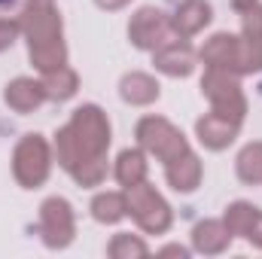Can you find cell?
Wrapping results in <instances>:
<instances>
[{"label":"cell","instance_id":"d4e9b609","mask_svg":"<svg viewBox=\"0 0 262 259\" xmlns=\"http://www.w3.org/2000/svg\"><path fill=\"white\" fill-rule=\"evenodd\" d=\"M101 6H107V9H119V6H125L128 0H98Z\"/></svg>","mask_w":262,"mask_h":259},{"label":"cell","instance_id":"4316f807","mask_svg":"<svg viewBox=\"0 0 262 259\" xmlns=\"http://www.w3.org/2000/svg\"><path fill=\"white\" fill-rule=\"evenodd\" d=\"M0 3H9V0H0Z\"/></svg>","mask_w":262,"mask_h":259},{"label":"cell","instance_id":"7a4b0ae2","mask_svg":"<svg viewBox=\"0 0 262 259\" xmlns=\"http://www.w3.org/2000/svg\"><path fill=\"white\" fill-rule=\"evenodd\" d=\"M28 37H31V58L40 70H55L64 64V46H61V25L52 0H31L21 18Z\"/></svg>","mask_w":262,"mask_h":259},{"label":"cell","instance_id":"277c9868","mask_svg":"<svg viewBox=\"0 0 262 259\" xmlns=\"http://www.w3.org/2000/svg\"><path fill=\"white\" fill-rule=\"evenodd\" d=\"M137 137H140V143H143L149 153H156L162 162H174V159H180L183 153H189L183 134L174 128L171 122L156 119V116H149V119H143V122L137 125Z\"/></svg>","mask_w":262,"mask_h":259},{"label":"cell","instance_id":"2e32d148","mask_svg":"<svg viewBox=\"0 0 262 259\" xmlns=\"http://www.w3.org/2000/svg\"><path fill=\"white\" fill-rule=\"evenodd\" d=\"M195 247L198 250H204V253H220V250H226V244H229V229H223L220 223H201L195 229Z\"/></svg>","mask_w":262,"mask_h":259},{"label":"cell","instance_id":"6da1fadb","mask_svg":"<svg viewBox=\"0 0 262 259\" xmlns=\"http://www.w3.org/2000/svg\"><path fill=\"white\" fill-rule=\"evenodd\" d=\"M110 143V125L98 107H79L67 128L58 131V159L67 171L85 183L95 186L107 174L104 153Z\"/></svg>","mask_w":262,"mask_h":259},{"label":"cell","instance_id":"5b68a950","mask_svg":"<svg viewBox=\"0 0 262 259\" xmlns=\"http://www.w3.org/2000/svg\"><path fill=\"white\" fill-rule=\"evenodd\" d=\"M125 204H128L131 217H134L146 232H165L168 223H171L168 204L156 195L152 186H146V183H134V186H128Z\"/></svg>","mask_w":262,"mask_h":259},{"label":"cell","instance_id":"e0dca14e","mask_svg":"<svg viewBox=\"0 0 262 259\" xmlns=\"http://www.w3.org/2000/svg\"><path fill=\"white\" fill-rule=\"evenodd\" d=\"M43 89H46V98L64 101V98H70V95L76 92V73H73V70H67L64 64L55 67V70H49V73H46Z\"/></svg>","mask_w":262,"mask_h":259},{"label":"cell","instance_id":"d6986e66","mask_svg":"<svg viewBox=\"0 0 262 259\" xmlns=\"http://www.w3.org/2000/svg\"><path fill=\"white\" fill-rule=\"evenodd\" d=\"M92 210H95V220H101V223H116V220H122V217H125L128 204H125V198H122V195L107 192V195H98V198H95Z\"/></svg>","mask_w":262,"mask_h":259},{"label":"cell","instance_id":"3957f363","mask_svg":"<svg viewBox=\"0 0 262 259\" xmlns=\"http://www.w3.org/2000/svg\"><path fill=\"white\" fill-rule=\"evenodd\" d=\"M201 89H204V95L213 101V113H220V116H226V119L241 122V116H244V98H241L238 82H235L226 70L210 67V70H207V76L201 79Z\"/></svg>","mask_w":262,"mask_h":259},{"label":"cell","instance_id":"7402d4cb","mask_svg":"<svg viewBox=\"0 0 262 259\" xmlns=\"http://www.w3.org/2000/svg\"><path fill=\"white\" fill-rule=\"evenodd\" d=\"M110 253L116 259H122V256H143L146 253V247L140 244V241H134L131 235H116L113 238V244H110Z\"/></svg>","mask_w":262,"mask_h":259},{"label":"cell","instance_id":"44dd1931","mask_svg":"<svg viewBox=\"0 0 262 259\" xmlns=\"http://www.w3.org/2000/svg\"><path fill=\"white\" fill-rule=\"evenodd\" d=\"M238 174H241V180H247V183H259L262 180V143H253V146H247V149L241 153V159H238Z\"/></svg>","mask_w":262,"mask_h":259},{"label":"cell","instance_id":"8992f818","mask_svg":"<svg viewBox=\"0 0 262 259\" xmlns=\"http://www.w3.org/2000/svg\"><path fill=\"white\" fill-rule=\"evenodd\" d=\"M49 174V149L40 134H28L15 149V177L25 186L43 183Z\"/></svg>","mask_w":262,"mask_h":259},{"label":"cell","instance_id":"ac0fdd59","mask_svg":"<svg viewBox=\"0 0 262 259\" xmlns=\"http://www.w3.org/2000/svg\"><path fill=\"white\" fill-rule=\"evenodd\" d=\"M116 177H119V183H125V186H134V183H143V177H146V162H143V156L140 153H122L119 156V165H116Z\"/></svg>","mask_w":262,"mask_h":259},{"label":"cell","instance_id":"9a60e30c","mask_svg":"<svg viewBox=\"0 0 262 259\" xmlns=\"http://www.w3.org/2000/svg\"><path fill=\"white\" fill-rule=\"evenodd\" d=\"M122 98L131 104H149L159 98V85H156V79H149L143 73H131L122 79Z\"/></svg>","mask_w":262,"mask_h":259},{"label":"cell","instance_id":"52a82bcc","mask_svg":"<svg viewBox=\"0 0 262 259\" xmlns=\"http://www.w3.org/2000/svg\"><path fill=\"white\" fill-rule=\"evenodd\" d=\"M43 238L49 247H64L73 238V213H70V204L61 198H49L43 204Z\"/></svg>","mask_w":262,"mask_h":259},{"label":"cell","instance_id":"30bf717a","mask_svg":"<svg viewBox=\"0 0 262 259\" xmlns=\"http://www.w3.org/2000/svg\"><path fill=\"white\" fill-rule=\"evenodd\" d=\"M235 131H238V122H235V119H226V116H220V113H210V116H204V119L198 122V137H201L210 149L229 146L232 137H235Z\"/></svg>","mask_w":262,"mask_h":259},{"label":"cell","instance_id":"cb8c5ba5","mask_svg":"<svg viewBox=\"0 0 262 259\" xmlns=\"http://www.w3.org/2000/svg\"><path fill=\"white\" fill-rule=\"evenodd\" d=\"M247 238H250V241H256V244L262 247V213L256 217V223H253V229L247 232Z\"/></svg>","mask_w":262,"mask_h":259},{"label":"cell","instance_id":"7c38bea8","mask_svg":"<svg viewBox=\"0 0 262 259\" xmlns=\"http://www.w3.org/2000/svg\"><path fill=\"white\" fill-rule=\"evenodd\" d=\"M43 98H46V89H43L40 82H34V79H15V82L6 89V104H9L12 110H18V113L34 110Z\"/></svg>","mask_w":262,"mask_h":259},{"label":"cell","instance_id":"8fae6325","mask_svg":"<svg viewBox=\"0 0 262 259\" xmlns=\"http://www.w3.org/2000/svg\"><path fill=\"white\" fill-rule=\"evenodd\" d=\"M198 180H201V165H198V159L192 153H183L180 159L168 162V183H171L174 189L189 192V189L198 186Z\"/></svg>","mask_w":262,"mask_h":259},{"label":"cell","instance_id":"ffe728a7","mask_svg":"<svg viewBox=\"0 0 262 259\" xmlns=\"http://www.w3.org/2000/svg\"><path fill=\"white\" fill-rule=\"evenodd\" d=\"M256 217H259L256 207H250V204H244V201L232 204L229 213H226V229H229V235H247V232L253 229Z\"/></svg>","mask_w":262,"mask_h":259},{"label":"cell","instance_id":"603a6c76","mask_svg":"<svg viewBox=\"0 0 262 259\" xmlns=\"http://www.w3.org/2000/svg\"><path fill=\"white\" fill-rule=\"evenodd\" d=\"M15 37V25L12 21H0V49H6Z\"/></svg>","mask_w":262,"mask_h":259},{"label":"cell","instance_id":"4fadbf2b","mask_svg":"<svg viewBox=\"0 0 262 259\" xmlns=\"http://www.w3.org/2000/svg\"><path fill=\"white\" fill-rule=\"evenodd\" d=\"M156 67L171 73V76H186L192 70V52L171 40V43H165V49L156 52Z\"/></svg>","mask_w":262,"mask_h":259},{"label":"cell","instance_id":"484cf974","mask_svg":"<svg viewBox=\"0 0 262 259\" xmlns=\"http://www.w3.org/2000/svg\"><path fill=\"white\" fill-rule=\"evenodd\" d=\"M232 3H235V9H244V12H247V9H253L256 0H232Z\"/></svg>","mask_w":262,"mask_h":259},{"label":"cell","instance_id":"ba28073f","mask_svg":"<svg viewBox=\"0 0 262 259\" xmlns=\"http://www.w3.org/2000/svg\"><path fill=\"white\" fill-rule=\"evenodd\" d=\"M131 40L143 49H156V46L171 43V31H168V21L162 18V12L140 9L131 21Z\"/></svg>","mask_w":262,"mask_h":259},{"label":"cell","instance_id":"5bb4252c","mask_svg":"<svg viewBox=\"0 0 262 259\" xmlns=\"http://www.w3.org/2000/svg\"><path fill=\"white\" fill-rule=\"evenodd\" d=\"M210 21V6L204 0H186L180 9H177V18H174V28L180 34H195L198 28H204Z\"/></svg>","mask_w":262,"mask_h":259},{"label":"cell","instance_id":"9c48e42d","mask_svg":"<svg viewBox=\"0 0 262 259\" xmlns=\"http://www.w3.org/2000/svg\"><path fill=\"white\" fill-rule=\"evenodd\" d=\"M201 58L210 67H235V70H244V40L238 37H229V34H216L204 49H201Z\"/></svg>","mask_w":262,"mask_h":259}]
</instances>
